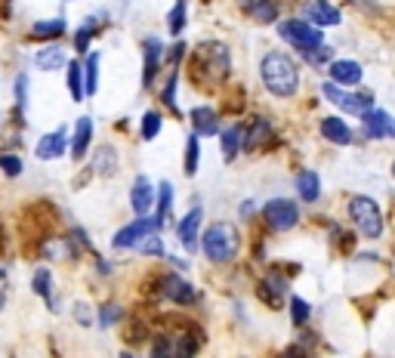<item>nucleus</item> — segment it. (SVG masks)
Masks as SVG:
<instances>
[{"instance_id": "obj_15", "label": "nucleus", "mask_w": 395, "mask_h": 358, "mask_svg": "<svg viewBox=\"0 0 395 358\" xmlns=\"http://www.w3.org/2000/svg\"><path fill=\"white\" fill-rule=\"evenodd\" d=\"M34 65H37V71H59L68 65V56H65L62 46H43V50H37L34 56Z\"/></svg>"}, {"instance_id": "obj_36", "label": "nucleus", "mask_w": 395, "mask_h": 358, "mask_svg": "<svg viewBox=\"0 0 395 358\" xmlns=\"http://www.w3.org/2000/svg\"><path fill=\"white\" fill-rule=\"evenodd\" d=\"M93 34H96V31H93V19H90V22H83V25H81V31L74 34V46H78V53H87V46H90V37H93Z\"/></svg>"}, {"instance_id": "obj_23", "label": "nucleus", "mask_w": 395, "mask_h": 358, "mask_svg": "<svg viewBox=\"0 0 395 358\" xmlns=\"http://www.w3.org/2000/svg\"><path fill=\"white\" fill-rule=\"evenodd\" d=\"M99 87V53H87V71H83V96H93Z\"/></svg>"}, {"instance_id": "obj_32", "label": "nucleus", "mask_w": 395, "mask_h": 358, "mask_svg": "<svg viewBox=\"0 0 395 358\" xmlns=\"http://www.w3.org/2000/svg\"><path fill=\"white\" fill-rule=\"evenodd\" d=\"M170 358H195V340L192 337H180L170 343Z\"/></svg>"}, {"instance_id": "obj_24", "label": "nucleus", "mask_w": 395, "mask_h": 358, "mask_svg": "<svg viewBox=\"0 0 395 358\" xmlns=\"http://www.w3.org/2000/svg\"><path fill=\"white\" fill-rule=\"evenodd\" d=\"M220 145H222V155H225V161H235V158H238V148H241V130H238V127H229V130H222V139H220Z\"/></svg>"}, {"instance_id": "obj_41", "label": "nucleus", "mask_w": 395, "mask_h": 358, "mask_svg": "<svg viewBox=\"0 0 395 358\" xmlns=\"http://www.w3.org/2000/svg\"><path fill=\"white\" fill-rule=\"evenodd\" d=\"M74 318H78V324L90 327V322H93V315H90V306H87V303H78V306H74Z\"/></svg>"}, {"instance_id": "obj_2", "label": "nucleus", "mask_w": 395, "mask_h": 358, "mask_svg": "<svg viewBox=\"0 0 395 358\" xmlns=\"http://www.w3.org/2000/svg\"><path fill=\"white\" fill-rule=\"evenodd\" d=\"M201 244H204L207 260L232 262L235 257H238V250H241V235H238V229H235L232 223H216V225H210V229L204 232Z\"/></svg>"}, {"instance_id": "obj_9", "label": "nucleus", "mask_w": 395, "mask_h": 358, "mask_svg": "<svg viewBox=\"0 0 395 358\" xmlns=\"http://www.w3.org/2000/svg\"><path fill=\"white\" fill-rule=\"evenodd\" d=\"M361 121H364V133L371 139H395V118L386 115L383 108H371Z\"/></svg>"}, {"instance_id": "obj_29", "label": "nucleus", "mask_w": 395, "mask_h": 358, "mask_svg": "<svg viewBox=\"0 0 395 358\" xmlns=\"http://www.w3.org/2000/svg\"><path fill=\"white\" fill-rule=\"evenodd\" d=\"M115 164H118L115 148H111V145H102L99 155H96V170H99V173H115Z\"/></svg>"}, {"instance_id": "obj_1", "label": "nucleus", "mask_w": 395, "mask_h": 358, "mask_svg": "<svg viewBox=\"0 0 395 358\" xmlns=\"http://www.w3.org/2000/svg\"><path fill=\"white\" fill-rule=\"evenodd\" d=\"M260 74L272 96H294L299 87V71L294 59L284 53H266V59L260 65Z\"/></svg>"}, {"instance_id": "obj_16", "label": "nucleus", "mask_w": 395, "mask_h": 358, "mask_svg": "<svg viewBox=\"0 0 395 358\" xmlns=\"http://www.w3.org/2000/svg\"><path fill=\"white\" fill-rule=\"evenodd\" d=\"M161 53H164L161 41H158V37H148V41H145V68H143V87H152V83H155L158 65H161Z\"/></svg>"}, {"instance_id": "obj_37", "label": "nucleus", "mask_w": 395, "mask_h": 358, "mask_svg": "<svg viewBox=\"0 0 395 358\" xmlns=\"http://www.w3.org/2000/svg\"><path fill=\"white\" fill-rule=\"evenodd\" d=\"M0 167H4L6 176H19L22 173V161H19V155H0Z\"/></svg>"}, {"instance_id": "obj_45", "label": "nucleus", "mask_w": 395, "mask_h": 358, "mask_svg": "<svg viewBox=\"0 0 395 358\" xmlns=\"http://www.w3.org/2000/svg\"><path fill=\"white\" fill-rule=\"evenodd\" d=\"M4 300H6V278H4V272H0V306H4Z\"/></svg>"}, {"instance_id": "obj_26", "label": "nucleus", "mask_w": 395, "mask_h": 358, "mask_svg": "<svg viewBox=\"0 0 395 358\" xmlns=\"http://www.w3.org/2000/svg\"><path fill=\"white\" fill-rule=\"evenodd\" d=\"M170 207H173V185L170 183H161V188H158V223H167V216H170Z\"/></svg>"}, {"instance_id": "obj_42", "label": "nucleus", "mask_w": 395, "mask_h": 358, "mask_svg": "<svg viewBox=\"0 0 395 358\" xmlns=\"http://www.w3.org/2000/svg\"><path fill=\"white\" fill-rule=\"evenodd\" d=\"M25 90H28V78L22 74V78L16 81V102H19V108H25Z\"/></svg>"}, {"instance_id": "obj_30", "label": "nucleus", "mask_w": 395, "mask_h": 358, "mask_svg": "<svg viewBox=\"0 0 395 358\" xmlns=\"http://www.w3.org/2000/svg\"><path fill=\"white\" fill-rule=\"evenodd\" d=\"M167 25H170L173 34H183V28H185V0H176V6L170 9V16H167Z\"/></svg>"}, {"instance_id": "obj_47", "label": "nucleus", "mask_w": 395, "mask_h": 358, "mask_svg": "<svg viewBox=\"0 0 395 358\" xmlns=\"http://www.w3.org/2000/svg\"><path fill=\"white\" fill-rule=\"evenodd\" d=\"M120 358H133V355H130V352H124V355H120Z\"/></svg>"}, {"instance_id": "obj_25", "label": "nucleus", "mask_w": 395, "mask_h": 358, "mask_svg": "<svg viewBox=\"0 0 395 358\" xmlns=\"http://www.w3.org/2000/svg\"><path fill=\"white\" fill-rule=\"evenodd\" d=\"M31 287H34V294H41L43 300H50V309L56 312V303H53V281H50V272L46 269H37L34 272V278H31Z\"/></svg>"}, {"instance_id": "obj_40", "label": "nucleus", "mask_w": 395, "mask_h": 358, "mask_svg": "<svg viewBox=\"0 0 395 358\" xmlns=\"http://www.w3.org/2000/svg\"><path fill=\"white\" fill-rule=\"evenodd\" d=\"M176 81H180V74L173 68V74L167 78V90H164V106H170V108H173V99H176Z\"/></svg>"}, {"instance_id": "obj_39", "label": "nucleus", "mask_w": 395, "mask_h": 358, "mask_svg": "<svg viewBox=\"0 0 395 358\" xmlns=\"http://www.w3.org/2000/svg\"><path fill=\"white\" fill-rule=\"evenodd\" d=\"M118 318H120V306H111V303H106V306H102V315H99V324H102V327L115 324Z\"/></svg>"}, {"instance_id": "obj_12", "label": "nucleus", "mask_w": 395, "mask_h": 358, "mask_svg": "<svg viewBox=\"0 0 395 358\" xmlns=\"http://www.w3.org/2000/svg\"><path fill=\"white\" fill-rule=\"evenodd\" d=\"M306 16L312 19L315 28H331V25H340L343 22L340 9H337L334 4H327V0H312V4L306 6Z\"/></svg>"}, {"instance_id": "obj_34", "label": "nucleus", "mask_w": 395, "mask_h": 358, "mask_svg": "<svg viewBox=\"0 0 395 358\" xmlns=\"http://www.w3.org/2000/svg\"><path fill=\"white\" fill-rule=\"evenodd\" d=\"M158 133H161V115H158V111H148L143 118V139H155Z\"/></svg>"}, {"instance_id": "obj_43", "label": "nucleus", "mask_w": 395, "mask_h": 358, "mask_svg": "<svg viewBox=\"0 0 395 358\" xmlns=\"http://www.w3.org/2000/svg\"><path fill=\"white\" fill-rule=\"evenodd\" d=\"M152 358H170V340H158Z\"/></svg>"}, {"instance_id": "obj_4", "label": "nucleus", "mask_w": 395, "mask_h": 358, "mask_svg": "<svg viewBox=\"0 0 395 358\" xmlns=\"http://www.w3.org/2000/svg\"><path fill=\"white\" fill-rule=\"evenodd\" d=\"M349 216H352V223L359 225V232L368 235V238H380L383 235V213L374 198H368V195L349 198Z\"/></svg>"}, {"instance_id": "obj_6", "label": "nucleus", "mask_w": 395, "mask_h": 358, "mask_svg": "<svg viewBox=\"0 0 395 358\" xmlns=\"http://www.w3.org/2000/svg\"><path fill=\"white\" fill-rule=\"evenodd\" d=\"M158 229H161V223L155 220V216H139L136 223H130V225H124L118 235H115V247L118 250H124V247H136L143 238H148V235H155Z\"/></svg>"}, {"instance_id": "obj_14", "label": "nucleus", "mask_w": 395, "mask_h": 358, "mask_svg": "<svg viewBox=\"0 0 395 358\" xmlns=\"http://www.w3.org/2000/svg\"><path fill=\"white\" fill-rule=\"evenodd\" d=\"M318 130H322V136H324V139H331V143H337V145H349L352 139H355L352 127L346 124V121H340V118H324Z\"/></svg>"}, {"instance_id": "obj_5", "label": "nucleus", "mask_w": 395, "mask_h": 358, "mask_svg": "<svg viewBox=\"0 0 395 358\" xmlns=\"http://www.w3.org/2000/svg\"><path fill=\"white\" fill-rule=\"evenodd\" d=\"M322 93L334 102L337 108H343L346 115H355V118H364L374 108V96H371V93H343L337 83H324Z\"/></svg>"}, {"instance_id": "obj_20", "label": "nucleus", "mask_w": 395, "mask_h": 358, "mask_svg": "<svg viewBox=\"0 0 395 358\" xmlns=\"http://www.w3.org/2000/svg\"><path fill=\"white\" fill-rule=\"evenodd\" d=\"M269 136H272L269 121H266V118H257V121H253V127H250V133H244V136H241V145L247 148V152H253V148H260Z\"/></svg>"}, {"instance_id": "obj_27", "label": "nucleus", "mask_w": 395, "mask_h": 358, "mask_svg": "<svg viewBox=\"0 0 395 358\" xmlns=\"http://www.w3.org/2000/svg\"><path fill=\"white\" fill-rule=\"evenodd\" d=\"M198 161H201V145H198V136H189V145H185V173L195 176L198 173Z\"/></svg>"}, {"instance_id": "obj_28", "label": "nucleus", "mask_w": 395, "mask_h": 358, "mask_svg": "<svg viewBox=\"0 0 395 358\" xmlns=\"http://www.w3.org/2000/svg\"><path fill=\"white\" fill-rule=\"evenodd\" d=\"M68 90L74 99H83V71L78 62H68Z\"/></svg>"}, {"instance_id": "obj_11", "label": "nucleus", "mask_w": 395, "mask_h": 358, "mask_svg": "<svg viewBox=\"0 0 395 358\" xmlns=\"http://www.w3.org/2000/svg\"><path fill=\"white\" fill-rule=\"evenodd\" d=\"M152 204H155V188H152V183H148L145 176H136L133 188H130V207L136 210V216H148Z\"/></svg>"}, {"instance_id": "obj_44", "label": "nucleus", "mask_w": 395, "mask_h": 358, "mask_svg": "<svg viewBox=\"0 0 395 358\" xmlns=\"http://www.w3.org/2000/svg\"><path fill=\"white\" fill-rule=\"evenodd\" d=\"M241 216H244V220H247V216H253V201H244L241 204Z\"/></svg>"}, {"instance_id": "obj_13", "label": "nucleus", "mask_w": 395, "mask_h": 358, "mask_svg": "<svg viewBox=\"0 0 395 358\" xmlns=\"http://www.w3.org/2000/svg\"><path fill=\"white\" fill-rule=\"evenodd\" d=\"M331 81L340 83V87H355V83H361V65L352 59L331 62Z\"/></svg>"}, {"instance_id": "obj_8", "label": "nucleus", "mask_w": 395, "mask_h": 358, "mask_svg": "<svg viewBox=\"0 0 395 358\" xmlns=\"http://www.w3.org/2000/svg\"><path fill=\"white\" fill-rule=\"evenodd\" d=\"M161 297L170 300V303H180V306H192L198 300L195 287L183 275H164L161 278Z\"/></svg>"}, {"instance_id": "obj_17", "label": "nucleus", "mask_w": 395, "mask_h": 358, "mask_svg": "<svg viewBox=\"0 0 395 358\" xmlns=\"http://www.w3.org/2000/svg\"><path fill=\"white\" fill-rule=\"evenodd\" d=\"M192 124H195V136H213V133H220V118H216V111L207 108V106H198L192 111Z\"/></svg>"}, {"instance_id": "obj_48", "label": "nucleus", "mask_w": 395, "mask_h": 358, "mask_svg": "<svg viewBox=\"0 0 395 358\" xmlns=\"http://www.w3.org/2000/svg\"><path fill=\"white\" fill-rule=\"evenodd\" d=\"M392 176H395V164H392Z\"/></svg>"}, {"instance_id": "obj_3", "label": "nucleus", "mask_w": 395, "mask_h": 358, "mask_svg": "<svg viewBox=\"0 0 395 358\" xmlns=\"http://www.w3.org/2000/svg\"><path fill=\"white\" fill-rule=\"evenodd\" d=\"M278 34L284 37L287 44H294L299 53H315L324 46V31L309 22H299V19H284L278 25Z\"/></svg>"}, {"instance_id": "obj_19", "label": "nucleus", "mask_w": 395, "mask_h": 358, "mask_svg": "<svg viewBox=\"0 0 395 358\" xmlns=\"http://www.w3.org/2000/svg\"><path fill=\"white\" fill-rule=\"evenodd\" d=\"M297 192L303 201H318V195H322V179H318V173L312 170H303V173H297Z\"/></svg>"}, {"instance_id": "obj_22", "label": "nucleus", "mask_w": 395, "mask_h": 358, "mask_svg": "<svg viewBox=\"0 0 395 358\" xmlns=\"http://www.w3.org/2000/svg\"><path fill=\"white\" fill-rule=\"evenodd\" d=\"M65 34V19H50V22H34L31 37L37 41H56V37Z\"/></svg>"}, {"instance_id": "obj_21", "label": "nucleus", "mask_w": 395, "mask_h": 358, "mask_svg": "<svg viewBox=\"0 0 395 358\" xmlns=\"http://www.w3.org/2000/svg\"><path fill=\"white\" fill-rule=\"evenodd\" d=\"M90 139H93V121H90V118H81V121H78V127H74L71 155H74V158H83V155H87Z\"/></svg>"}, {"instance_id": "obj_35", "label": "nucleus", "mask_w": 395, "mask_h": 358, "mask_svg": "<svg viewBox=\"0 0 395 358\" xmlns=\"http://www.w3.org/2000/svg\"><path fill=\"white\" fill-rule=\"evenodd\" d=\"M139 250H143L145 257H164V244H161V238H158V232L139 241Z\"/></svg>"}, {"instance_id": "obj_18", "label": "nucleus", "mask_w": 395, "mask_h": 358, "mask_svg": "<svg viewBox=\"0 0 395 358\" xmlns=\"http://www.w3.org/2000/svg\"><path fill=\"white\" fill-rule=\"evenodd\" d=\"M201 220H204V210L195 207V210H189V216L180 223V241L185 244V250L198 247V229H201Z\"/></svg>"}, {"instance_id": "obj_38", "label": "nucleus", "mask_w": 395, "mask_h": 358, "mask_svg": "<svg viewBox=\"0 0 395 358\" xmlns=\"http://www.w3.org/2000/svg\"><path fill=\"white\" fill-rule=\"evenodd\" d=\"M46 257H50V260H62V257H71V247H68V244H65V241H50V244H46Z\"/></svg>"}, {"instance_id": "obj_33", "label": "nucleus", "mask_w": 395, "mask_h": 358, "mask_svg": "<svg viewBox=\"0 0 395 358\" xmlns=\"http://www.w3.org/2000/svg\"><path fill=\"white\" fill-rule=\"evenodd\" d=\"M290 318H294V324L309 322V303L303 297H290Z\"/></svg>"}, {"instance_id": "obj_31", "label": "nucleus", "mask_w": 395, "mask_h": 358, "mask_svg": "<svg viewBox=\"0 0 395 358\" xmlns=\"http://www.w3.org/2000/svg\"><path fill=\"white\" fill-rule=\"evenodd\" d=\"M250 13L257 22H272V19L278 16V6L272 4V0H257V6H250Z\"/></svg>"}, {"instance_id": "obj_7", "label": "nucleus", "mask_w": 395, "mask_h": 358, "mask_svg": "<svg viewBox=\"0 0 395 358\" xmlns=\"http://www.w3.org/2000/svg\"><path fill=\"white\" fill-rule=\"evenodd\" d=\"M266 220L275 232H287V229H294L299 220V207H297V201H287V198H275V201L266 204Z\"/></svg>"}, {"instance_id": "obj_10", "label": "nucleus", "mask_w": 395, "mask_h": 358, "mask_svg": "<svg viewBox=\"0 0 395 358\" xmlns=\"http://www.w3.org/2000/svg\"><path fill=\"white\" fill-rule=\"evenodd\" d=\"M65 148H68V136H65V127L53 130V133H46L37 139V158L41 161H56V158L65 155Z\"/></svg>"}, {"instance_id": "obj_46", "label": "nucleus", "mask_w": 395, "mask_h": 358, "mask_svg": "<svg viewBox=\"0 0 395 358\" xmlns=\"http://www.w3.org/2000/svg\"><path fill=\"white\" fill-rule=\"evenodd\" d=\"M284 358H306V352H303V349H287Z\"/></svg>"}]
</instances>
